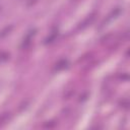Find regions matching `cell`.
<instances>
[{
  "mask_svg": "<svg viewBox=\"0 0 130 130\" xmlns=\"http://www.w3.org/2000/svg\"><path fill=\"white\" fill-rule=\"evenodd\" d=\"M68 65V60L67 59H61L59 60L57 63H56V66H55V70L56 71H60V70H63L67 67Z\"/></svg>",
  "mask_w": 130,
  "mask_h": 130,
  "instance_id": "obj_4",
  "label": "cell"
},
{
  "mask_svg": "<svg viewBox=\"0 0 130 130\" xmlns=\"http://www.w3.org/2000/svg\"><path fill=\"white\" fill-rule=\"evenodd\" d=\"M95 14H90V15H88L81 23H80V25H79V28L80 29H83V28H85L86 26H88L93 20H94V18H95V16H94Z\"/></svg>",
  "mask_w": 130,
  "mask_h": 130,
  "instance_id": "obj_2",
  "label": "cell"
},
{
  "mask_svg": "<svg viewBox=\"0 0 130 130\" xmlns=\"http://www.w3.org/2000/svg\"><path fill=\"white\" fill-rule=\"evenodd\" d=\"M36 2H38V0H29L28 2H27V6L29 7V6H31V5H34Z\"/></svg>",
  "mask_w": 130,
  "mask_h": 130,
  "instance_id": "obj_8",
  "label": "cell"
},
{
  "mask_svg": "<svg viewBox=\"0 0 130 130\" xmlns=\"http://www.w3.org/2000/svg\"><path fill=\"white\" fill-rule=\"evenodd\" d=\"M120 12H121V9L118 7V8H115L109 15H108V18L107 19H105V21L102 23V25H105V23H107L108 21H110L111 19H113V18H115V17H117L119 14H120Z\"/></svg>",
  "mask_w": 130,
  "mask_h": 130,
  "instance_id": "obj_3",
  "label": "cell"
},
{
  "mask_svg": "<svg viewBox=\"0 0 130 130\" xmlns=\"http://www.w3.org/2000/svg\"><path fill=\"white\" fill-rule=\"evenodd\" d=\"M12 28H13V25L12 24H10V25H7V26H5L2 30H0V39H2V38H5L11 30H12Z\"/></svg>",
  "mask_w": 130,
  "mask_h": 130,
  "instance_id": "obj_6",
  "label": "cell"
},
{
  "mask_svg": "<svg viewBox=\"0 0 130 130\" xmlns=\"http://www.w3.org/2000/svg\"><path fill=\"white\" fill-rule=\"evenodd\" d=\"M54 126H55V122L47 123V124H45V125H44V127H45V128H52V127H54Z\"/></svg>",
  "mask_w": 130,
  "mask_h": 130,
  "instance_id": "obj_7",
  "label": "cell"
},
{
  "mask_svg": "<svg viewBox=\"0 0 130 130\" xmlns=\"http://www.w3.org/2000/svg\"><path fill=\"white\" fill-rule=\"evenodd\" d=\"M57 36H58V31H53L50 36H48L46 39H45V42H44V44L45 45H49V44H52L55 40H56V38H57Z\"/></svg>",
  "mask_w": 130,
  "mask_h": 130,
  "instance_id": "obj_5",
  "label": "cell"
},
{
  "mask_svg": "<svg viewBox=\"0 0 130 130\" xmlns=\"http://www.w3.org/2000/svg\"><path fill=\"white\" fill-rule=\"evenodd\" d=\"M36 32H37V29L34 28V29L29 30V31L26 34L25 38L23 39V41H22V43H21V45H20V48H21V49H27V48L30 46L32 37L36 35Z\"/></svg>",
  "mask_w": 130,
  "mask_h": 130,
  "instance_id": "obj_1",
  "label": "cell"
}]
</instances>
